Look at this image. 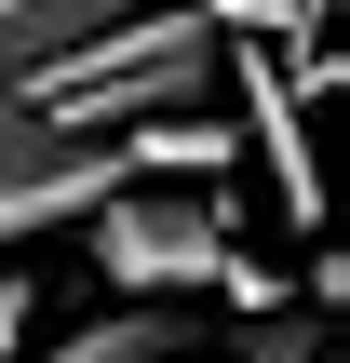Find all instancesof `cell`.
Returning <instances> with one entry per match:
<instances>
[{"label": "cell", "mask_w": 350, "mask_h": 363, "mask_svg": "<svg viewBox=\"0 0 350 363\" xmlns=\"http://www.w3.org/2000/svg\"><path fill=\"white\" fill-rule=\"evenodd\" d=\"M229 81V27L202 0H121L108 27L54 40L40 67H13V94L54 121V135H135L162 108H202Z\"/></svg>", "instance_id": "obj_1"}, {"label": "cell", "mask_w": 350, "mask_h": 363, "mask_svg": "<svg viewBox=\"0 0 350 363\" xmlns=\"http://www.w3.org/2000/svg\"><path fill=\"white\" fill-rule=\"evenodd\" d=\"M229 242H243V202H229L216 175H202L189 202H175V175H121V189L81 216V256H94L108 296H202Z\"/></svg>", "instance_id": "obj_2"}, {"label": "cell", "mask_w": 350, "mask_h": 363, "mask_svg": "<svg viewBox=\"0 0 350 363\" xmlns=\"http://www.w3.org/2000/svg\"><path fill=\"white\" fill-rule=\"evenodd\" d=\"M121 175H135V162H121V135H54V121L0 81V256H13V242L81 229Z\"/></svg>", "instance_id": "obj_3"}, {"label": "cell", "mask_w": 350, "mask_h": 363, "mask_svg": "<svg viewBox=\"0 0 350 363\" xmlns=\"http://www.w3.org/2000/svg\"><path fill=\"white\" fill-rule=\"evenodd\" d=\"M229 81H243V148H256L270 189H283V229H324V162H310V121H297L283 67H256V54L229 40Z\"/></svg>", "instance_id": "obj_4"}, {"label": "cell", "mask_w": 350, "mask_h": 363, "mask_svg": "<svg viewBox=\"0 0 350 363\" xmlns=\"http://www.w3.org/2000/svg\"><path fill=\"white\" fill-rule=\"evenodd\" d=\"M175 350H202V296H121V310L67 323L40 363H175Z\"/></svg>", "instance_id": "obj_5"}, {"label": "cell", "mask_w": 350, "mask_h": 363, "mask_svg": "<svg viewBox=\"0 0 350 363\" xmlns=\"http://www.w3.org/2000/svg\"><path fill=\"white\" fill-rule=\"evenodd\" d=\"M121 0H0V81L13 67H40L54 40H81V27H108Z\"/></svg>", "instance_id": "obj_6"}, {"label": "cell", "mask_w": 350, "mask_h": 363, "mask_svg": "<svg viewBox=\"0 0 350 363\" xmlns=\"http://www.w3.org/2000/svg\"><path fill=\"white\" fill-rule=\"evenodd\" d=\"M202 13H216L229 40H310V27H324V0H202Z\"/></svg>", "instance_id": "obj_7"}, {"label": "cell", "mask_w": 350, "mask_h": 363, "mask_svg": "<svg viewBox=\"0 0 350 363\" xmlns=\"http://www.w3.org/2000/svg\"><path fill=\"white\" fill-rule=\"evenodd\" d=\"M27 323H40V283L0 269V363H27Z\"/></svg>", "instance_id": "obj_8"}, {"label": "cell", "mask_w": 350, "mask_h": 363, "mask_svg": "<svg viewBox=\"0 0 350 363\" xmlns=\"http://www.w3.org/2000/svg\"><path fill=\"white\" fill-rule=\"evenodd\" d=\"M175 363H216V350H175Z\"/></svg>", "instance_id": "obj_9"}]
</instances>
